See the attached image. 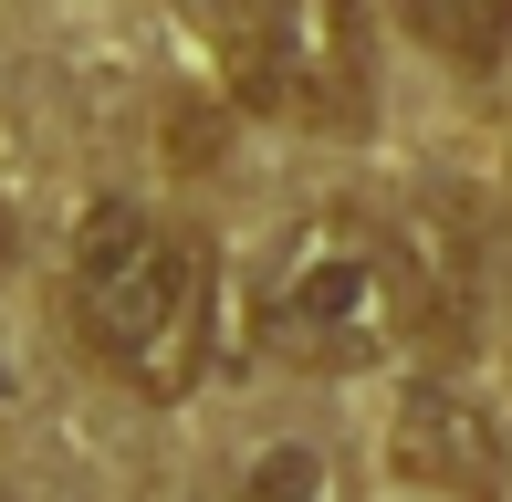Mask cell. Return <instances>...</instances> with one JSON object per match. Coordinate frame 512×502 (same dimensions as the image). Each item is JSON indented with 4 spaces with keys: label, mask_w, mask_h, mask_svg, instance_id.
Segmentation results:
<instances>
[{
    "label": "cell",
    "mask_w": 512,
    "mask_h": 502,
    "mask_svg": "<svg viewBox=\"0 0 512 502\" xmlns=\"http://www.w3.org/2000/svg\"><path fill=\"white\" fill-rule=\"evenodd\" d=\"M408 21L439 42V53L481 63V53H502V32H512V0H408Z\"/></svg>",
    "instance_id": "cell-7"
},
{
    "label": "cell",
    "mask_w": 512,
    "mask_h": 502,
    "mask_svg": "<svg viewBox=\"0 0 512 502\" xmlns=\"http://www.w3.org/2000/svg\"><path fill=\"white\" fill-rule=\"evenodd\" d=\"M230 492L241 502H335V471H324L314 440H262V450H241Z\"/></svg>",
    "instance_id": "cell-6"
},
{
    "label": "cell",
    "mask_w": 512,
    "mask_h": 502,
    "mask_svg": "<svg viewBox=\"0 0 512 502\" xmlns=\"http://www.w3.org/2000/svg\"><path fill=\"white\" fill-rule=\"evenodd\" d=\"M241 105L314 136H356L377 105V63H366V11L356 0H262L241 21V53H230Z\"/></svg>",
    "instance_id": "cell-3"
},
{
    "label": "cell",
    "mask_w": 512,
    "mask_h": 502,
    "mask_svg": "<svg viewBox=\"0 0 512 502\" xmlns=\"http://www.w3.org/2000/svg\"><path fill=\"white\" fill-rule=\"evenodd\" d=\"M209 251L136 199H95L74 231V314L136 398H189L209 367Z\"/></svg>",
    "instance_id": "cell-1"
},
{
    "label": "cell",
    "mask_w": 512,
    "mask_h": 502,
    "mask_svg": "<svg viewBox=\"0 0 512 502\" xmlns=\"http://www.w3.org/2000/svg\"><path fill=\"white\" fill-rule=\"evenodd\" d=\"M398 293H408V335H429L439 356H460L481 335V241L460 199H418L398 220Z\"/></svg>",
    "instance_id": "cell-5"
},
{
    "label": "cell",
    "mask_w": 512,
    "mask_h": 502,
    "mask_svg": "<svg viewBox=\"0 0 512 502\" xmlns=\"http://www.w3.org/2000/svg\"><path fill=\"white\" fill-rule=\"evenodd\" d=\"M199 11H230V0H199Z\"/></svg>",
    "instance_id": "cell-8"
},
{
    "label": "cell",
    "mask_w": 512,
    "mask_h": 502,
    "mask_svg": "<svg viewBox=\"0 0 512 502\" xmlns=\"http://www.w3.org/2000/svg\"><path fill=\"white\" fill-rule=\"evenodd\" d=\"M387 461L408 471L418 492H450V502H492L512 450H502V419L471 398L460 377H408L398 398V429H387Z\"/></svg>",
    "instance_id": "cell-4"
},
{
    "label": "cell",
    "mask_w": 512,
    "mask_h": 502,
    "mask_svg": "<svg viewBox=\"0 0 512 502\" xmlns=\"http://www.w3.org/2000/svg\"><path fill=\"white\" fill-rule=\"evenodd\" d=\"M262 335L283 367L304 377H366L398 356L408 335V293H398V241L366 231L356 210L304 220L262 272Z\"/></svg>",
    "instance_id": "cell-2"
}]
</instances>
